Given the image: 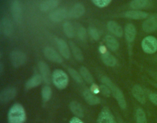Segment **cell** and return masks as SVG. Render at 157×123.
Listing matches in <instances>:
<instances>
[{
	"label": "cell",
	"instance_id": "1",
	"mask_svg": "<svg viewBox=\"0 0 157 123\" xmlns=\"http://www.w3.org/2000/svg\"><path fill=\"white\" fill-rule=\"evenodd\" d=\"M101 81L110 89L121 108L125 109L126 107V102L122 91L107 77H102Z\"/></svg>",
	"mask_w": 157,
	"mask_h": 123
},
{
	"label": "cell",
	"instance_id": "2",
	"mask_svg": "<svg viewBox=\"0 0 157 123\" xmlns=\"http://www.w3.org/2000/svg\"><path fill=\"white\" fill-rule=\"evenodd\" d=\"M25 119L26 113L23 106L19 104H13L9 111V123H23Z\"/></svg>",
	"mask_w": 157,
	"mask_h": 123
},
{
	"label": "cell",
	"instance_id": "3",
	"mask_svg": "<svg viewBox=\"0 0 157 123\" xmlns=\"http://www.w3.org/2000/svg\"><path fill=\"white\" fill-rule=\"evenodd\" d=\"M52 81L55 86L60 90L65 88L69 82L68 76L61 69H56L52 74Z\"/></svg>",
	"mask_w": 157,
	"mask_h": 123
},
{
	"label": "cell",
	"instance_id": "4",
	"mask_svg": "<svg viewBox=\"0 0 157 123\" xmlns=\"http://www.w3.org/2000/svg\"><path fill=\"white\" fill-rule=\"evenodd\" d=\"M141 46L145 53L153 54L157 51V39L153 36H147L142 40Z\"/></svg>",
	"mask_w": 157,
	"mask_h": 123
},
{
	"label": "cell",
	"instance_id": "5",
	"mask_svg": "<svg viewBox=\"0 0 157 123\" xmlns=\"http://www.w3.org/2000/svg\"><path fill=\"white\" fill-rule=\"evenodd\" d=\"M10 60L13 66L17 68L25 64L26 60V56L23 52L15 50L10 53Z\"/></svg>",
	"mask_w": 157,
	"mask_h": 123
},
{
	"label": "cell",
	"instance_id": "6",
	"mask_svg": "<svg viewBox=\"0 0 157 123\" xmlns=\"http://www.w3.org/2000/svg\"><path fill=\"white\" fill-rule=\"evenodd\" d=\"M142 29L145 32H153L157 30V14L152 15L147 18L142 25Z\"/></svg>",
	"mask_w": 157,
	"mask_h": 123
},
{
	"label": "cell",
	"instance_id": "7",
	"mask_svg": "<svg viewBox=\"0 0 157 123\" xmlns=\"http://www.w3.org/2000/svg\"><path fill=\"white\" fill-rule=\"evenodd\" d=\"M10 11L12 18L17 23H20L22 19V7L20 1L15 0L13 1L10 5Z\"/></svg>",
	"mask_w": 157,
	"mask_h": 123
},
{
	"label": "cell",
	"instance_id": "8",
	"mask_svg": "<svg viewBox=\"0 0 157 123\" xmlns=\"http://www.w3.org/2000/svg\"><path fill=\"white\" fill-rule=\"evenodd\" d=\"M0 30L1 33L6 36L9 37L13 32V26L12 21L7 18H3L0 21Z\"/></svg>",
	"mask_w": 157,
	"mask_h": 123
},
{
	"label": "cell",
	"instance_id": "9",
	"mask_svg": "<svg viewBox=\"0 0 157 123\" xmlns=\"http://www.w3.org/2000/svg\"><path fill=\"white\" fill-rule=\"evenodd\" d=\"M69 15L66 9L64 8H59L52 11L49 15L50 19L55 23L63 21Z\"/></svg>",
	"mask_w": 157,
	"mask_h": 123
},
{
	"label": "cell",
	"instance_id": "10",
	"mask_svg": "<svg viewBox=\"0 0 157 123\" xmlns=\"http://www.w3.org/2000/svg\"><path fill=\"white\" fill-rule=\"evenodd\" d=\"M44 55L50 61L61 63L63 62V58L53 48L50 47H46L44 49Z\"/></svg>",
	"mask_w": 157,
	"mask_h": 123
},
{
	"label": "cell",
	"instance_id": "11",
	"mask_svg": "<svg viewBox=\"0 0 157 123\" xmlns=\"http://www.w3.org/2000/svg\"><path fill=\"white\" fill-rule=\"evenodd\" d=\"M17 94L15 88L8 87L4 89L0 94V100L2 103H7L13 99Z\"/></svg>",
	"mask_w": 157,
	"mask_h": 123
},
{
	"label": "cell",
	"instance_id": "12",
	"mask_svg": "<svg viewBox=\"0 0 157 123\" xmlns=\"http://www.w3.org/2000/svg\"><path fill=\"white\" fill-rule=\"evenodd\" d=\"M97 123H116V121L111 112L107 108H104L98 116Z\"/></svg>",
	"mask_w": 157,
	"mask_h": 123
},
{
	"label": "cell",
	"instance_id": "13",
	"mask_svg": "<svg viewBox=\"0 0 157 123\" xmlns=\"http://www.w3.org/2000/svg\"><path fill=\"white\" fill-rule=\"evenodd\" d=\"M145 91L139 85H135L132 88V94L134 97L140 104H145L146 102Z\"/></svg>",
	"mask_w": 157,
	"mask_h": 123
},
{
	"label": "cell",
	"instance_id": "14",
	"mask_svg": "<svg viewBox=\"0 0 157 123\" xmlns=\"http://www.w3.org/2000/svg\"><path fill=\"white\" fill-rule=\"evenodd\" d=\"M126 18L132 19H142L148 18L149 13L147 12L141 11V10H132L127 11L124 14Z\"/></svg>",
	"mask_w": 157,
	"mask_h": 123
},
{
	"label": "cell",
	"instance_id": "15",
	"mask_svg": "<svg viewBox=\"0 0 157 123\" xmlns=\"http://www.w3.org/2000/svg\"><path fill=\"white\" fill-rule=\"evenodd\" d=\"M38 68L43 80L46 83H48L50 81V72L48 65L44 62H39L38 63Z\"/></svg>",
	"mask_w": 157,
	"mask_h": 123
},
{
	"label": "cell",
	"instance_id": "16",
	"mask_svg": "<svg viewBox=\"0 0 157 123\" xmlns=\"http://www.w3.org/2000/svg\"><path fill=\"white\" fill-rule=\"evenodd\" d=\"M124 35L126 40L129 43L134 41L136 35V29L132 24L128 23L126 25L124 28Z\"/></svg>",
	"mask_w": 157,
	"mask_h": 123
},
{
	"label": "cell",
	"instance_id": "17",
	"mask_svg": "<svg viewBox=\"0 0 157 123\" xmlns=\"http://www.w3.org/2000/svg\"><path fill=\"white\" fill-rule=\"evenodd\" d=\"M85 7L82 5L81 4H75L70 10L69 12V15L71 18H77L85 13Z\"/></svg>",
	"mask_w": 157,
	"mask_h": 123
},
{
	"label": "cell",
	"instance_id": "18",
	"mask_svg": "<svg viewBox=\"0 0 157 123\" xmlns=\"http://www.w3.org/2000/svg\"><path fill=\"white\" fill-rule=\"evenodd\" d=\"M57 46L61 55L65 58H69L71 55V52L68 44L62 39L57 40Z\"/></svg>",
	"mask_w": 157,
	"mask_h": 123
},
{
	"label": "cell",
	"instance_id": "19",
	"mask_svg": "<svg viewBox=\"0 0 157 123\" xmlns=\"http://www.w3.org/2000/svg\"><path fill=\"white\" fill-rule=\"evenodd\" d=\"M60 1L58 0H45L40 4V9L43 12H47L55 9L59 4Z\"/></svg>",
	"mask_w": 157,
	"mask_h": 123
},
{
	"label": "cell",
	"instance_id": "20",
	"mask_svg": "<svg viewBox=\"0 0 157 123\" xmlns=\"http://www.w3.org/2000/svg\"><path fill=\"white\" fill-rule=\"evenodd\" d=\"M107 29L113 35L118 37H121L123 35V29L115 21H110L107 23Z\"/></svg>",
	"mask_w": 157,
	"mask_h": 123
},
{
	"label": "cell",
	"instance_id": "21",
	"mask_svg": "<svg viewBox=\"0 0 157 123\" xmlns=\"http://www.w3.org/2000/svg\"><path fill=\"white\" fill-rule=\"evenodd\" d=\"M83 97L86 102L90 105H96L100 102V99L95 96L89 90H85L83 91Z\"/></svg>",
	"mask_w": 157,
	"mask_h": 123
},
{
	"label": "cell",
	"instance_id": "22",
	"mask_svg": "<svg viewBox=\"0 0 157 123\" xmlns=\"http://www.w3.org/2000/svg\"><path fill=\"white\" fill-rule=\"evenodd\" d=\"M42 80V77L40 74H35L27 81L26 88L27 89H31L36 87L41 83Z\"/></svg>",
	"mask_w": 157,
	"mask_h": 123
},
{
	"label": "cell",
	"instance_id": "23",
	"mask_svg": "<svg viewBox=\"0 0 157 123\" xmlns=\"http://www.w3.org/2000/svg\"><path fill=\"white\" fill-rule=\"evenodd\" d=\"M102 60L105 65L109 66H114L117 64V59L109 52H105L102 54Z\"/></svg>",
	"mask_w": 157,
	"mask_h": 123
},
{
	"label": "cell",
	"instance_id": "24",
	"mask_svg": "<svg viewBox=\"0 0 157 123\" xmlns=\"http://www.w3.org/2000/svg\"><path fill=\"white\" fill-rule=\"evenodd\" d=\"M150 4V1L147 0H134L130 2V7L132 9L139 10L147 8Z\"/></svg>",
	"mask_w": 157,
	"mask_h": 123
},
{
	"label": "cell",
	"instance_id": "25",
	"mask_svg": "<svg viewBox=\"0 0 157 123\" xmlns=\"http://www.w3.org/2000/svg\"><path fill=\"white\" fill-rule=\"evenodd\" d=\"M71 111L77 116L83 117V110L81 105L77 101H72L69 105Z\"/></svg>",
	"mask_w": 157,
	"mask_h": 123
},
{
	"label": "cell",
	"instance_id": "26",
	"mask_svg": "<svg viewBox=\"0 0 157 123\" xmlns=\"http://www.w3.org/2000/svg\"><path fill=\"white\" fill-rule=\"evenodd\" d=\"M105 41L108 47L112 51H116L119 47L118 41L111 35H107L105 37Z\"/></svg>",
	"mask_w": 157,
	"mask_h": 123
},
{
	"label": "cell",
	"instance_id": "27",
	"mask_svg": "<svg viewBox=\"0 0 157 123\" xmlns=\"http://www.w3.org/2000/svg\"><path fill=\"white\" fill-rule=\"evenodd\" d=\"M69 45L71 47V49L72 50V52L73 53V55L75 57V58L78 61H82L83 59V55L82 54V52L80 48L72 41L69 42Z\"/></svg>",
	"mask_w": 157,
	"mask_h": 123
},
{
	"label": "cell",
	"instance_id": "28",
	"mask_svg": "<svg viewBox=\"0 0 157 123\" xmlns=\"http://www.w3.org/2000/svg\"><path fill=\"white\" fill-rule=\"evenodd\" d=\"M63 31L68 38H72L75 35V30L73 25L70 22H65L63 26Z\"/></svg>",
	"mask_w": 157,
	"mask_h": 123
},
{
	"label": "cell",
	"instance_id": "29",
	"mask_svg": "<svg viewBox=\"0 0 157 123\" xmlns=\"http://www.w3.org/2000/svg\"><path fill=\"white\" fill-rule=\"evenodd\" d=\"M136 119L137 123H147L146 114L144 110L138 108L136 111Z\"/></svg>",
	"mask_w": 157,
	"mask_h": 123
},
{
	"label": "cell",
	"instance_id": "30",
	"mask_svg": "<svg viewBox=\"0 0 157 123\" xmlns=\"http://www.w3.org/2000/svg\"><path fill=\"white\" fill-rule=\"evenodd\" d=\"M80 72L82 77L88 83H92L93 82V78L90 71L84 66L80 68Z\"/></svg>",
	"mask_w": 157,
	"mask_h": 123
},
{
	"label": "cell",
	"instance_id": "31",
	"mask_svg": "<svg viewBox=\"0 0 157 123\" xmlns=\"http://www.w3.org/2000/svg\"><path fill=\"white\" fill-rule=\"evenodd\" d=\"M52 95V90L48 85H45L42 88V97L44 102L48 101Z\"/></svg>",
	"mask_w": 157,
	"mask_h": 123
},
{
	"label": "cell",
	"instance_id": "32",
	"mask_svg": "<svg viewBox=\"0 0 157 123\" xmlns=\"http://www.w3.org/2000/svg\"><path fill=\"white\" fill-rule=\"evenodd\" d=\"M68 71L71 76L72 77V79L75 80L78 83H82V77L81 75L74 69L69 68L68 69Z\"/></svg>",
	"mask_w": 157,
	"mask_h": 123
},
{
	"label": "cell",
	"instance_id": "33",
	"mask_svg": "<svg viewBox=\"0 0 157 123\" xmlns=\"http://www.w3.org/2000/svg\"><path fill=\"white\" fill-rule=\"evenodd\" d=\"M88 33L91 37L95 40H98L100 38L99 32L98 30V29L95 27H90L88 29Z\"/></svg>",
	"mask_w": 157,
	"mask_h": 123
},
{
	"label": "cell",
	"instance_id": "34",
	"mask_svg": "<svg viewBox=\"0 0 157 123\" xmlns=\"http://www.w3.org/2000/svg\"><path fill=\"white\" fill-rule=\"evenodd\" d=\"M95 5L99 7H104L108 5L110 2V0H93L91 1Z\"/></svg>",
	"mask_w": 157,
	"mask_h": 123
},
{
	"label": "cell",
	"instance_id": "35",
	"mask_svg": "<svg viewBox=\"0 0 157 123\" xmlns=\"http://www.w3.org/2000/svg\"><path fill=\"white\" fill-rule=\"evenodd\" d=\"M148 98L150 101L155 105H157V93H153L149 90H147Z\"/></svg>",
	"mask_w": 157,
	"mask_h": 123
},
{
	"label": "cell",
	"instance_id": "36",
	"mask_svg": "<svg viewBox=\"0 0 157 123\" xmlns=\"http://www.w3.org/2000/svg\"><path fill=\"white\" fill-rule=\"evenodd\" d=\"M77 35L80 40H85L87 36V32L85 28L83 27H80L77 30Z\"/></svg>",
	"mask_w": 157,
	"mask_h": 123
},
{
	"label": "cell",
	"instance_id": "37",
	"mask_svg": "<svg viewBox=\"0 0 157 123\" xmlns=\"http://www.w3.org/2000/svg\"><path fill=\"white\" fill-rule=\"evenodd\" d=\"M100 90H101V91L102 92V93L104 96H108L110 95V89L108 88V86H106L105 85H101V86H100Z\"/></svg>",
	"mask_w": 157,
	"mask_h": 123
},
{
	"label": "cell",
	"instance_id": "38",
	"mask_svg": "<svg viewBox=\"0 0 157 123\" xmlns=\"http://www.w3.org/2000/svg\"><path fill=\"white\" fill-rule=\"evenodd\" d=\"M69 123H83L79 118L74 117L69 122Z\"/></svg>",
	"mask_w": 157,
	"mask_h": 123
},
{
	"label": "cell",
	"instance_id": "39",
	"mask_svg": "<svg viewBox=\"0 0 157 123\" xmlns=\"http://www.w3.org/2000/svg\"><path fill=\"white\" fill-rule=\"evenodd\" d=\"M150 83L154 86L156 88H157V82H154V81H152V82H150Z\"/></svg>",
	"mask_w": 157,
	"mask_h": 123
},
{
	"label": "cell",
	"instance_id": "40",
	"mask_svg": "<svg viewBox=\"0 0 157 123\" xmlns=\"http://www.w3.org/2000/svg\"><path fill=\"white\" fill-rule=\"evenodd\" d=\"M154 77H155V79L156 80V82H157V72L155 74V75L154 76Z\"/></svg>",
	"mask_w": 157,
	"mask_h": 123
},
{
	"label": "cell",
	"instance_id": "41",
	"mask_svg": "<svg viewBox=\"0 0 157 123\" xmlns=\"http://www.w3.org/2000/svg\"><path fill=\"white\" fill-rule=\"evenodd\" d=\"M156 58H157V57H156Z\"/></svg>",
	"mask_w": 157,
	"mask_h": 123
}]
</instances>
